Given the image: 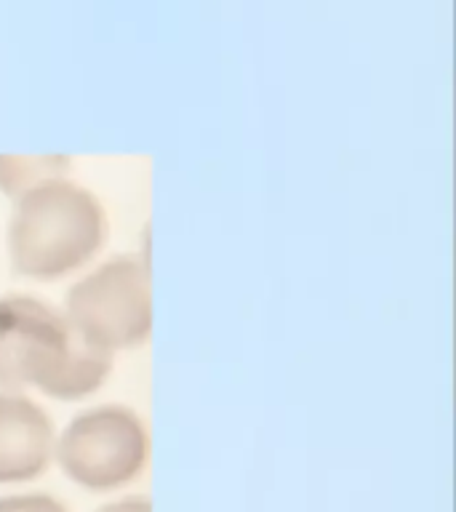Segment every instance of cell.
<instances>
[{"instance_id":"7a4b0ae2","label":"cell","mask_w":456,"mask_h":512,"mask_svg":"<svg viewBox=\"0 0 456 512\" xmlns=\"http://www.w3.org/2000/svg\"><path fill=\"white\" fill-rule=\"evenodd\" d=\"M104 235L107 219L94 192L51 179L16 198L8 224L11 267L32 280L62 278L102 248Z\"/></svg>"},{"instance_id":"ba28073f","label":"cell","mask_w":456,"mask_h":512,"mask_svg":"<svg viewBox=\"0 0 456 512\" xmlns=\"http://www.w3.org/2000/svg\"><path fill=\"white\" fill-rule=\"evenodd\" d=\"M96 512H152V502L147 496H128V499H120V502L104 504L102 510Z\"/></svg>"},{"instance_id":"277c9868","label":"cell","mask_w":456,"mask_h":512,"mask_svg":"<svg viewBox=\"0 0 456 512\" xmlns=\"http://www.w3.org/2000/svg\"><path fill=\"white\" fill-rule=\"evenodd\" d=\"M54 451L72 483L88 491H112L142 472L147 430L131 408L99 406L75 416Z\"/></svg>"},{"instance_id":"52a82bcc","label":"cell","mask_w":456,"mask_h":512,"mask_svg":"<svg viewBox=\"0 0 456 512\" xmlns=\"http://www.w3.org/2000/svg\"><path fill=\"white\" fill-rule=\"evenodd\" d=\"M0 512H67V507L48 494H14L0 496Z\"/></svg>"},{"instance_id":"6da1fadb","label":"cell","mask_w":456,"mask_h":512,"mask_svg":"<svg viewBox=\"0 0 456 512\" xmlns=\"http://www.w3.org/2000/svg\"><path fill=\"white\" fill-rule=\"evenodd\" d=\"M112 352L88 342L62 312L32 296L0 299V390L35 387L48 398H86L107 379Z\"/></svg>"},{"instance_id":"3957f363","label":"cell","mask_w":456,"mask_h":512,"mask_svg":"<svg viewBox=\"0 0 456 512\" xmlns=\"http://www.w3.org/2000/svg\"><path fill=\"white\" fill-rule=\"evenodd\" d=\"M62 315L107 352L142 344L152 331L147 264L134 256L102 264L67 291Z\"/></svg>"},{"instance_id":"8992f818","label":"cell","mask_w":456,"mask_h":512,"mask_svg":"<svg viewBox=\"0 0 456 512\" xmlns=\"http://www.w3.org/2000/svg\"><path fill=\"white\" fill-rule=\"evenodd\" d=\"M67 168H70V160L62 158V155H46V158L0 155V190H3V195L16 200L38 184L62 179Z\"/></svg>"},{"instance_id":"5b68a950","label":"cell","mask_w":456,"mask_h":512,"mask_svg":"<svg viewBox=\"0 0 456 512\" xmlns=\"http://www.w3.org/2000/svg\"><path fill=\"white\" fill-rule=\"evenodd\" d=\"M54 456V424L32 400L0 392V483L43 475Z\"/></svg>"}]
</instances>
